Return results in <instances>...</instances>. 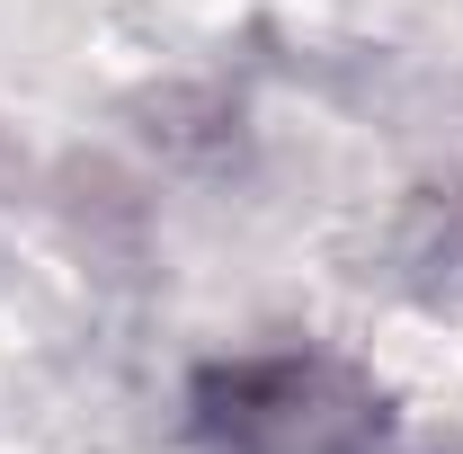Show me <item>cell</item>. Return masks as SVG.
<instances>
[{"instance_id": "1", "label": "cell", "mask_w": 463, "mask_h": 454, "mask_svg": "<svg viewBox=\"0 0 463 454\" xmlns=\"http://www.w3.org/2000/svg\"><path fill=\"white\" fill-rule=\"evenodd\" d=\"M196 454H402L392 401L321 347H268L196 374Z\"/></svg>"}]
</instances>
